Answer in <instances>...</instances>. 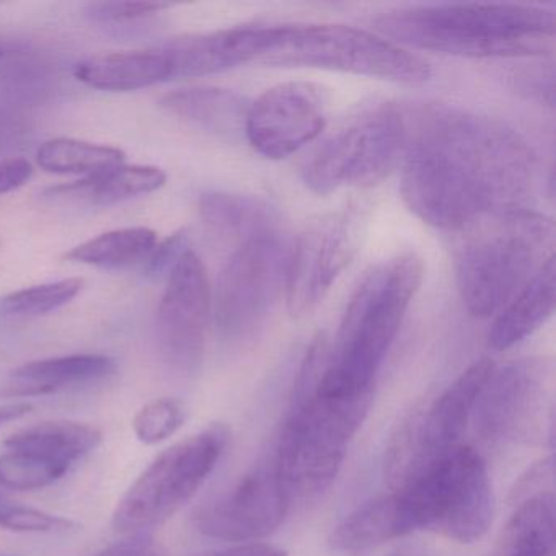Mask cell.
I'll return each instance as SVG.
<instances>
[{"label": "cell", "mask_w": 556, "mask_h": 556, "mask_svg": "<svg viewBox=\"0 0 556 556\" xmlns=\"http://www.w3.org/2000/svg\"><path fill=\"white\" fill-rule=\"evenodd\" d=\"M406 115L402 194L422 223L458 232L488 214L529 207L536 159L514 129L451 106Z\"/></svg>", "instance_id": "6da1fadb"}, {"label": "cell", "mask_w": 556, "mask_h": 556, "mask_svg": "<svg viewBox=\"0 0 556 556\" xmlns=\"http://www.w3.org/2000/svg\"><path fill=\"white\" fill-rule=\"evenodd\" d=\"M376 28L392 43L415 50L460 58H527L552 53L556 18L535 5H421L387 12L376 18Z\"/></svg>", "instance_id": "7a4b0ae2"}, {"label": "cell", "mask_w": 556, "mask_h": 556, "mask_svg": "<svg viewBox=\"0 0 556 556\" xmlns=\"http://www.w3.org/2000/svg\"><path fill=\"white\" fill-rule=\"evenodd\" d=\"M422 281V260L403 253L364 276L344 312L334 350L314 390L324 395L372 392L377 372Z\"/></svg>", "instance_id": "3957f363"}, {"label": "cell", "mask_w": 556, "mask_h": 556, "mask_svg": "<svg viewBox=\"0 0 556 556\" xmlns=\"http://www.w3.org/2000/svg\"><path fill=\"white\" fill-rule=\"evenodd\" d=\"M457 233L455 278L475 317L503 311L553 256L555 226L529 207L488 214Z\"/></svg>", "instance_id": "277c9868"}, {"label": "cell", "mask_w": 556, "mask_h": 556, "mask_svg": "<svg viewBox=\"0 0 556 556\" xmlns=\"http://www.w3.org/2000/svg\"><path fill=\"white\" fill-rule=\"evenodd\" d=\"M252 63L340 71L409 86L431 77V67L421 58L383 37L344 25L258 27Z\"/></svg>", "instance_id": "5b68a950"}, {"label": "cell", "mask_w": 556, "mask_h": 556, "mask_svg": "<svg viewBox=\"0 0 556 556\" xmlns=\"http://www.w3.org/2000/svg\"><path fill=\"white\" fill-rule=\"evenodd\" d=\"M395 493L409 533L429 530L473 543L493 522V484L486 464L470 445L458 444L435 458Z\"/></svg>", "instance_id": "8992f818"}, {"label": "cell", "mask_w": 556, "mask_h": 556, "mask_svg": "<svg viewBox=\"0 0 556 556\" xmlns=\"http://www.w3.org/2000/svg\"><path fill=\"white\" fill-rule=\"evenodd\" d=\"M372 396L374 390L354 396L324 395L314 389L298 392L273 455L291 500L321 493L333 483Z\"/></svg>", "instance_id": "52a82bcc"}, {"label": "cell", "mask_w": 556, "mask_h": 556, "mask_svg": "<svg viewBox=\"0 0 556 556\" xmlns=\"http://www.w3.org/2000/svg\"><path fill=\"white\" fill-rule=\"evenodd\" d=\"M229 435L226 426L213 425L165 448L119 500L113 529L139 535L168 522L213 473Z\"/></svg>", "instance_id": "ba28073f"}, {"label": "cell", "mask_w": 556, "mask_h": 556, "mask_svg": "<svg viewBox=\"0 0 556 556\" xmlns=\"http://www.w3.org/2000/svg\"><path fill=\"white\" fill-rule=\"evenodd\" d=\"M408 146L406 109L383 105L334 132L304 167V181L318 194L372 187L403 162Z\"/></svg>", "instance_id": "9c48e42d"}, {"label": "cell", "mask_w": 556, "mask_h": 556, "mask_svg": "<svg viewBox=\"0 0 556 556\" xmlns=\"http://www.w3.org/2000/svg\"><path fill=\"white\" fill-rule=\"evenodd\" d=\"M289 253L278 230L240 243L217 281L214 320L226 340L252 337L275 307L286 285Z\"/></svg>", "instance_id": "30bf717a"}, {"label": "cell", "mask_w": 556, "mask_h": 556, "mask_svg": "<svg viewBox=\"0 0 556 556\" xmlns=\"http://www.w3.org/2000/svg\"><path fill=\"white\" fill-rule=\"evenodd\" d=\"M211 308L213 299L206 268L200 256L188 249L168 273L155 320L159 353L175 372L193 376L200 370Z\"/></svg>", "instance_id": "8fae6325"}, {"label": "cell", "mask_w": 556, "mask_h": 556, "mask_svg": "<svg viewBox=\"0 0 556 556\" xmlns=\"http://www.w3.org/2000/svg\"><path fill=\"white\" fill-rule=\"evenodd\" d=\"M354 213L324 217L308 226L289 253L286 301L292 317H304L318 307L357 250Z\"/></svg>", "instance_id": "7c38bea8"}, {"label": "cell", "mask_w": 556, "mask_h": 556, "mask_svg": "<svg viewBox=\"0 0 556 556\" xmlns=\"http://www.w3.org/2000/svg\"><path fill=\"white\" fill-rule=\"evenodd\" d=\"M327 112V93L317 84H278L250 105L247 141L263 157L281 161L320 136Z\"/></svg>", "instance_id": "4fadbf2b"}, {"label": "cell", "mask_w": 556, "mask_h": 556, "mask_svg": "<svg viewBox=\"0 0 556 556\" xmlns=\"http://www.w3.org/2000/svg\"><path fill=\"white\" fill-rule=\"evenodd\" d=\"M291 501L271 457L250 470L226 496L201 507L197 527L213 539L255 543L281 526Z\"/></svg>", "instance_id": "5bb4252c"}, {"label": "cell", "mask_w": 556, "mask_h": 556, "mask_svg": "<svg viewBox=\"0 0 556 556\" xmlns=\"http://www.w3.org/2000/svg\"><path fill=\"white\" fill-rule=\"evenodd\" d=\"M546 366L519 361L493 369L475 406L477 429L488 439L513 438L529 428L545 395Z\"/></svg>", "instance_id": "9a60e30c"}, {"label": "cell", "mask_w": 556, "mask_h": 556, "mask_svg": "<svg viewBox=\"0 0 556 556\" xmlns=\"http://www.w3.org/2000/svg\"><path fill=\"white\" fill-rule=\"evenodd\" d=\"M256 27H236L181 38L165 48L172 77H203L252 63Z\"/></svg>", "instance_id": "2e32d148"}, {"label": "cell", "mask_w": 556, "mask_h": 556, "mask_svg": "<svg viewBox=\"0 0 556 556\" xmlns=\"http://www.w3.org/2000/svg\"><path fill=\"white\" fill-rule=\"evenodd\" d=\"M116 363L102 354H71L34 361L12 370L11 383L0 387V399H35L79 383L112 376Z\"/></svg>", "instance_id": "e0dca14e"}, {"label": "cell", "mask_w": 556, "mask_h": 556, "mask_svg": "<svg viewBox=\"0 0 556 556\" xmlns=\"http://www.w3.org/2000/svg\"><path fill=\"white\" fill-rule=\"evenodd\" d=\"M74 77L90 89L135 92L172 79V64L165 50L123 51L80 61Z\"/></svg>", "instance_id": "ac0fdd59"}, {"label": "cell", "mask_w": 556, "mask_h": 556, "mask_svg": "<svg viewBox=\"0 0 556 556\" xmlns=\"http://www.w3.org/2000/svg\"><path fill=\"white\" fill-rule=\"evenodd\" d=\"M555 256H549L516 298L500 312L490 333L488 346L506 351L539 330L555 311Z\"/></svg>", "instance_id": "d6986e66"}, {"label": "cell", "mask_w": 556, "mask_h": 556, "mask_svg": "<svg viewBox=\"0 0 556 556\" xmlns=\"http://www.w3.org/2000/svg\"><path fill=\"white\" fill-rule=\"evenodd\" d=\"M159 105L170 115L193 123L226 139L245 136L250 105L230 90L217 87H188L162 97Z\"/></svg>", "instance_id": "ffe728a7"}, {"label": "cell", "mask_w": 556, "mask_h": 556, "mask_svg": "<svg viewBox=\"0 0 556 556\" xmlns=\"http://www.w3.org/2000/svg\"><path fill=\"white\" fill-rule=\"evenodd\" d=\"M405 535H409L408 527L399 494L393 491L357 507L343 522L338 523L328 543L337 552L356 553Z\"/></svg>", "instance_id": "44dd1931"}, {"label": "cell", "mask_w": 556, "mask_h": 556, "mask_svg": "<svg viewBox=\"0 0 556 556\" xmlns=\"http://www.w3.org/2000/svg\"><path fill=\"white\" fill-rule=\"evenodd\" d=\"M102 439V431L86 422L45 421L14 432L4 445L8 451L28 452L73 468L77 460L96 451Z\"/></svg>", "instance_id": "7402d4cb"}, {"label": "cell", "mask_w": 556, "mask_h": 556, "mask_svg": "<svg viewBox=\"0 0 556 556\" xmlns=\"http://www.w3.org/2000/svg\"><path fill=\"white\" fill-rule=\"evenodd\" d=\"M555 494H535L520 501L500 533L494 556H555Z\"/></svg>", "instance_id": "603a6c76"}, {"label": "cell", "mask_w": 556, "mask_h": 556, "mask_svg": "<svg viewBox=\"0 0 556 556\" xmlns=\"http://www.w3.org/2000/svg\"><path fill=\"white\" fill-rule=\"evenodd\" d=\"M165 184L167 175L159 167L123 164L67 187L54 188L51 194L93 206H112L131 198L154 193Z\"/></svg>", "instance_id": "cb8c5ba5"}, {"label": "cell", "mask_w": 556, "mask_h": 556, "mask_svg": "<svg viewBox=\"0 0 556 556\" xmlns=\"http://www.w3.org/2000/svg\"><path fill=\"white\" fill-rule=\"evenodd\" d=\"M200 214L204 224L217 236L239 239L240 243L276 230V214L258 198L206 193L200 200Z\"/></svg>", "instance_id": "d4e9b609"}, {"label": "cell", "mask_w": 556, "mask_h": 556, "mask_svg": "<svg viewBox=\"0 0 556 556\" xmlns=\"http://www.w3.org/2000/svg\"><path fill=\"white\" fill-rule=\"evenodd\" d=\"M157 243V233L148 227L110 230L71 249L66 260L97 268H129L146 263Z\"/></svg>", "instance_id": "484cf974"}, {"label": "cell", "mask_w": 556, "mask_h": 556, "mask_svg": "<svg viewBox=\"0 0 556 556\" xmlns=\"http://www.w3.org/2000/svg\"><path fill=\"white\" fill-rule=\"evenodd\" d=\"M125 152L112 146L93 144L79 139L56 138L41 144L37 162L45 172L58 175L103 174L125 164Z\"/></svg>", "instance_id": "4316f807"}, {"label": "cell", "mask_w": 556, "mask_h": 556, "mask_svg": "<svg viewBox=\"0 0 556 556\" xmlns=\"http://www.w3.org/2000/svg\"><path fill=\"white\" fill-rule=\"evenodd\" d=\"M71 467L22 451L0 454V488L14 491L43 490L70 473Z\"/></svg>", "instance_id": "83f0119b"}, {"label": "cell", "mask_w": 556, "mask_h": 556, "mask_svg": "<svg viewBox=\"0 0 556 556\" xmlns=\"http://www.w3.org/2000/svg\"><path fill=\"white\" fill-rule=\"evenodd\" d=\"M79 278L63 279L48 285L31 286L0 299V314L38 317L70 304L83 291Z\"/></svg>", "instance_id": "f1b7e54d"}, {"label": "cell", "mask_w": 556, "mask_h": 556, "mask_svg": "<svg viewBox=\"0 0 556 556\" xmlns=\"http://www.w3.org/2000/svg\"><path fill=\"white\" fill-rule=\"evenodd\" d=\"M187 421V408L178 399L152 400L139 409L132 421L136 438L146 445L167 441Z\"/></svg>", "instance_id": "f546056e"}, {"label": "cell", "mask_w": 556, "mask_h": 556, "mask_svg": "<svg viewBox=\"0 0 556 556\" xmlns=\"http://www.w3.org/2000/svg\"><path fill=\"white\" fill-rule=\"evenodd\" d=\"M0 529L18 533H60L76 529V523L35 507L2 503L0 504Z\"/></svg>", "instance_id": "4dcf8cb0"}, {"label": "cell", "mask_w": 556, "mask_h": 556, "mask_svg": "<svg viewBox=\"0 0 556 556\" xmlns=\"http://www.w3.org/2000/svg\"><path fill=\"white\" fill-rule=\"evenodd\" d=\"M38 64H11L4 76H0V93L12 102L30 103L40 100L48 87L47 71L38 70Z\"/></svg>", "instance_id": "1f68e13d"}, {"label": "cell", "mask_w": 556, "mask_h": 556, "mask_svg": "<svg viewBox=\"0 0 556 556\" xmlns=\"http://www.w3.org/2000/svg\"><path fill=\"white\" fill-rule=\"evenodd\" d=\"M170 9V4L159 2H99L90 4L89 12L96 21L109 22V24H122V22L139 21L149 15Z\"/></svg>", "instance_id": "d6a6232c"}, {"label": "cell", "mask_w": 556, "mask_h": 556, "mask_svg": "<svg viewBox=\"0 0 556 556\" xmlns=\"http://www.w3.org/2000/svg\"><path fill=\"white\" fill-rule=\"evenodd\" d=\"M187 250V237L184 232L167 237L164 242L155 245L149 258L146 260V273L151 278H159L162 273L172 271Z\"/></svg>", "instance_id": "836d02e7"}, {"label": "cell", "mask_w": 556, "mask_h": 556, "mask_svg": "<svg viewBox=\"0 0 556 556\" xmlns=\"http://www.w3.org/2000/svg\"><path fill=\"white\" fill-rule=\"evenodd\" d=\"M93 556H165L162 546L152 539L151 533L126 535Z\"/></svg>", "instance_id": "e575fe53"}, {"label": "cell", "mask_w": 556, "mask_h": 556, "mask_svg": "<svg viewBox=\"0 0 556 556\" xmlns=\"http://www.w3.org/2000/svg\"><path fill=\"white\" fill-rule=\"evenodd\" d=\"M34 177V165L24 157H8L0 161V194H8L28 184Z\"/></svg>", "instance_id": "d590c367"}, {"label": "cell", "mask_w": 556, "mask_h": 556, "mask_svg": "<svg viewBox=\"0 0 556 556\" xmlns=\"http://www.w3.org/2000/svg\"><path fill=\"white\" fill-rule=\"evenodd\" d=\"M28 126L21 116L9 110H0V157L24 144Z\"/></svg>", "instance_id": "8d00e7d4"}, {"label": "cell", "mask_w": 556, "mask_h": 556, "mask_svg": "<svg viewBox=\"0 0 556 556\" xmlns=\"http://www.w3.org/2000/svg\"><path fill=\"white\" fill-rule=\"evenodd\" d=\"M206 556H288V552L278 548L268 543H243V545L233 546V548L223 549V552L211 553Z\"/></svg>", "instance_id": "74e56055"}, {"label": "cell", "mask_w": 556, "mask_h": 556, "mask_svg": "<svg viewBox=\"0 0 556 556\" xmlns=\"http://www.w3.org/2000/svg\"><path fill=\"white\" fill-rule=\"evenodd\" d=\"M31 409H34V405L27 402H15L8 403V405H0V426L24 418V416H27Z\"/></svg>", "instance_id": "f35d334b"}, {"label": "cell", "mask_w": 556, "mask_h": 556, "mask_svg": "<svg viewBox=\"0 0 556 556\" xmlns=\"http://www.w3.org/2000/svg\"><path fill=\"white\" fill-rule=\"evenodd\" d=\"M392 556H428L425 552H421V549L418 548H403L399 549V552L395 553V555Z\"/></svg>", "instance_id": "ab89813d"}, {"label": "cell", "mask_w": 556, "mask_h": 556, "mask_svg": "<svg viewBox=\"0 0 556 556\" xmlns=\"http://www.w3.org/2000/svg\"><path fill=\"white\" fill-rule=\"evenodd\" d=\"M0 556H18V555H9V553H0Z\"/></svg>", "instance_id": "60d3db41"}, {"label": "cell", "mask_w": 556, "mask_h": 556, "mask_svg": "<svg viewBox=\"0 0 556 556\" xmlns=\"http://www.w3.org/2000/svg\"><path fill=\"white\" fill-rule=\"evenodd\" d=\"M2 54H4V51H2V48H0V58H2Z\"/></svg>", "instance_id": "b9f144b4"}, {"label": "cell", "mask_w": 556, "mask_h": 556, "mask_svg": "<svg viewBox=\"0 0 556 556\" xmlns=\"http://www.w3.org/2000/svg\"><path fill=\"white\" fill-rule=\"evenodd\" d=\"M0 504H2V496H0Z\"/></svg>", "instance_id": "7bdbcfd3"}, {"label": "cell", "mask_w": 556, "mask_h": 556, "mask_svg": "<svg viewBox=\"0 0 556 556\" xmlns=\"http://www.w3.org/2000/svg\"><path fill=\"white\" fill-rule=\"evenodd\" d=\"M0 250H2V243H0Z\"/></svg>", "instance_id": "ee69618b"}]
</instances>
